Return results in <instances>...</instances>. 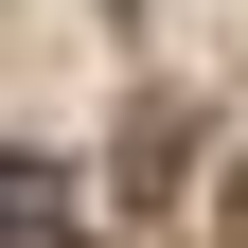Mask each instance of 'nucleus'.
<instances>
[{"mask_svg": "<svg viewBox=\"0 0 248 248\" xmlns=\"http://www.w3.org/2000/svg\"><path fill=\"white\" fill-rule=\"evenodd\" d=\"M177 160H195V107H142L124 124V195H177Z\"/></svg>", "mask_w": 248, "mask_h": 248, "instance_id": "nucleus-1", "label": "nucleus"}, {"mask_svg": "<svg viewBox=\"0 0 248 248\" xmlns=\"http://www.w3.org/2000/svg\"><path fill=\"white\" fill-rule=\"evenodd\" d=\"M231 248H248V177H231Z\"/></svg>", "mask_w": 248, "mask_h": 248, "instance_id": "nucleus-2", "label": "nucleus"}]
</instances>
